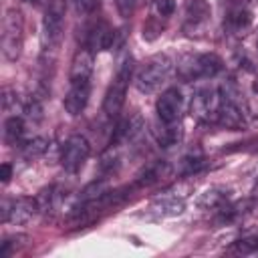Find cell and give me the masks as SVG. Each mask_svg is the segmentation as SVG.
<instances>
[{"label": "cell", "mask_w": 258, "mask_h": 258, "mask_svg": "<svg viewBox=\"0 0 258 258\" xmlns=\"http://www.w3.org/2000/svg\"><path fill=\"white\" fill-rule=\"evenodd\" d=\"M38 212V204L36 198H28V196H20L16 200H10V214H8V222L22 226L28 224Z\"/></svg>", "instance_id": "obj_14"}, {"label": "cell", "mask_w": 258, "mask_h": 258, "mask_svg": "<svg viewBox=\"0 0 258 258\" xmlns=\"http://www.w3.org/2000/svg\"><path fill=\"white\" fill-rule=\"evenodd\" d=\"M250 22H252V14L242 2H236V4L228 6L226 16H224V26L232 34H244V30L250 26Z\"/></svg>", "instance_id": "obj_17"}, {"label": "cell", "mask_w": 258, "mask_h": 258, "mask_svg": "<svg viewBox=\"0 0 258 258\" xmlns=\"http://www.w3.org/2000/svg\"><path fill=\"white\" fill-rule=\"evenodd\" d=\"M24 101L18 97L16 89H10V87H4L2 89V109L6 113H12V115H18V113H24Z\"/></svg>", "instance_id": "obj_22"}, {"label": "cell", "mask_w": 258, "mask_h": 258, "mask_svg": "<svg viewBox=\"0 0 258 258\" xmlns=\"http://www.w3.org/2000/svg\"><path fill=\"white\" fill-rule=\"evenodd\" d=\"M228 202H230V189L224 187V185H214V187H208L206 191H202L198 196L196 206L200 210H212V212H216L218 208H222Z\"/></svg>", "instance_id": "obj_18"}, {"label": "cell", "mask_w": 258, "mask_h": 258, "mask_svg": "<svg viewBox=\"0 0 258 258\" xmlns=\"http://www.w3.org/2000/svg\"><path fill=\"white\" fill-rule=\"evenodd\" d=\"M73 4L79 14H93L99 6V0H73Z\"/></svg>", "instance_id": "obj_29"}, {"label": "cell", "mask_w": 258, "mask_h": 258, "mask_svg": "<svg viewBox=\"0 0 258 258\" xmlns=\"http://www.w3.org/2000/svg\"><path fill=\"white\" fill-rule=\"evenodd\" d=\"M155 113L157 119L163 123H175L181 119L183 113V95L177 87H169L165 89L157 101H155Z\"/></svg>", "instance_id": "obj_8"}, {"label": "cell", "mask_w": 258, "mask_h": 258, "mask_svg": "<svg viewBox=\"0 0 258 258\" xmlns=\"http://www.w3.org/2000/svg\"><path fill=\"white\" fill-rule=\"evenodd\" d=\"M12 177V165L10 163H2L0 165V181L2 183H8Z\"/></svg>", "instance_id": "obj_31"}, {"label": "cell", "mask_w": 258, "mask_h": 258, "mask_svg": "<svg viewBox=\"0 0 258 258\" xmlns=\"http://www.w3.org/2000/svg\"><path fill=\"white\" fill-rule=\"evenodd\" d=\"M256 149H258V141H256Z\"/></svg>", "instance_id": "obj_34"}, {"label": "cell", "mask_w": 258, "mask_h": 258, "mask_svg": "<svg viewBox=\"0 0 258 258\" xmlns=\"http://www.w3.org/2000/svg\"><path fill=\"white\" fill-rule=\"evenodd\" d=\"M224 62L214 52H191L183 54L177 60V77L181 81H198V79H210L216 77L222 71Z\"/></svg>", "instance_id": "obj_2"}, {"label": "cell", "mask_w": 258, "mask_h": 258, "mask_svg": "<svg viewBox=\"0 0 258 258\" xmlns=\"http://www.w3.org/2000/svg\"><path fill=\"white\" fill-rule=\"evenodd\" d=\"M24 135V121L20 115H10L4 121V141L6 145H20Z\"/></svg>", "instance_id": "obj_21"}, {"label": "cell", "mask_w": 258, "mask_h": 258, "mask_svg": "<svg viewBox=\"0 0 258 258\" xmlns=\"http://www.w3.org/2000/svg\"><path fill=\"white\" fill-rule=\"evenodd\" d=\"M206 167V159L202 155H185L181 161H179V171L181 175H194L198 173L200 169Z\"/></svg>", "instance_id": "obj_23"}, {"label": "cell", "mask_w": 258, "mask_h": 258, "mask_svg": "<svg viewBox=\"0 0 258 258\" xmlns=\"http://www.w3.org/2000/svg\"><path fill=\"white\" fill-rule=\"evenodd\" d=\"M22 36H24V22L22 14L16 8L6 10L2 18V32H0V48L6 60H16L22 50Z\"/></svg>", "instance_id": "obj_4"}, {"label": "cell", "mask_w": 258, "mask_h": 258, "mask_svg": "<svg viewBox=\"0 0 258 258\" xmlns=\"http://www.w3.org/2000/svg\"><path fill=\"white\" fill-rule=\"evenodd\" d=\"M133 77V62L131 58H125L119 69H117V75L113 77L107 93H105V99H103V111L107 117H117L125 105V97H127V87H129V81Z\"/></svg>", "instance_id": "obj_3"}, {"label": "cell", "mask_w": 258, "mask_h": 258, "mask_svg": "<svg viewBox=\"0 0 258 258\" xmlns=\"http://www.w3.org/2000/svg\"><path fill=\"white\" fill-rule=\"evenodd\" d=\"M216 123H220L222 127L232 129V131H238V129L246 127V117H244V111H242L240 103L222 99L218 115H216Z\"/></svg>", "instance_id": "obj_13"}, {"label": "cell", "mask_w": 258, "mask_h": 258, "mask_svg": "<svg viewBox=\"0 0 258 258\" xmlns=\"http://www.w3.org/2000/svg\"><path fill=\"white\" fill-rule=\"evenodd\" d=\"M24 2H30V4H40L42 0H24Z\"/></svg>", "instance_id": "obj_33"}, {"label": "cell", "mask_w": 258, "mask_h": 258, "mask_svg": "<svg viewBox=\"0 0 258 258\" xmlns=\"http://www.w3.org/2000/svg\"><path fill=\"white\" fill-rule=\"evenodd\" d=\"M95 52H91L87 46L79 48L73 56L71 62V71H69V81L71 83H89L91 75H93V67H95Z\"/></svg>", "instance_id": "obj_11"}, {"label": "cell", "mask_w": 258, "mask_h": 258, "mask_svg": "<svg viewBox=\"0 0 258 258\" xmlns=\"http://www.w3.org/2000/svg\"><path fill=\"white\" fill-rule=\"evenodd\" d=\"M36 204H38V212L42 214V216H52L58 208H60V204L64 202V198H67V191L60 187V185H46V187H42L36 196Z\"/></svg>", "instance_id": "obj_16"}, {"label": "cell", "mask_w": 258, "mask_h": 258, "mask_svg": "<svg viewBox=\"0 0 258 258\" xmlns=\"http://www.w3.org/2000/svg\"><path fill=\"white\" fill-rule=\"evenodd\" d=\"M115 36L117 32L107 24V22H95L93 26L87 28V36H85V46L91 52H99V50H109L115 44Z\"/></svg>", "instance_id": "obj_10"}, {"label": "cell", "mask_w": 258, "mask_h": 258, "mask_svg": "<svg viewBox=\"0 0 258 258\" xmlns=\"http://www.w3.org/2000/svg\"><path fill=\"white\" fill-rule=\"evenodd\" d=\"M232 252H236V254H254V252H258V234L244 236V238L236 240L232 244Z\"/></svg>", "instance_id": "obj_25"}, {"label": "cell", "mask_w": 258, "mask_h": 258, "mask_svg": "<svg viewBox=\"0 0 258 258\" xmlns=\"http://www.w3.org/2000/svg\"><path fill=\"white\" fill-rule=\"evenodd\" d=\"M135 4H137V0H115L117 12L121 18H131V14L135 12Z\"/></svg>", "instance_id": "obj_28"}, {"label": "cell", "mask_w": 258, "mask_h": 258, "mask_svg": "<svg viewBox=\"0 0 258 258\" xmlns=\"http://www.w3.org/2000/svg\"><path fill=\"white\" fill-rule=\"evenodd\" d=\"M91 155V143L85 135H71L60 149V165L67 173H79Z\"/></svg>", "instance_id": "obj_6"}, {"label": "cell", "mask_w": 258, "mask_h": 258, "mask_svg": "<svg viewBox=\"0 0 258 258\" xmlns=\"http://www.w3.org/2000/svg\"><path fill=\"white\" fill-rule=\"evenodd\" d=\"M252 202H254V208H258V181L254 183V187H252Z\"/></svg>", "instance_id": "obj_32"}, {"label": "cell", "mask_w": 258, "mask_h": 258, "mask_svg": "<svg viewBox=\"0 0 258 258\" xmlns=\"http://www.w3.org/2000/svg\"><path fill=\"white\" fill-rule=\"evenodd\" d=\"M117 165H119V157H117V151H115V149H109V151L101 157V163H99V167H101V171H103L105 175L113 173V171L117 169Z\"/></svg>", "instance_id": "obj_26"}, {"label": "cell", "mask_w": 258, "mask_h": 258, "mask_svg": "<svg viewBox=\"0 0 258 258\" xmlns=\"http://www.w3.org/2000/svg\"><path fill=\"white\" fill-rule=\"evenodd\" d=\"M64 32V0H48L42 16V48L54 52L60 46Z\"/></svg>", "instance_id": "obj_5"}, {"label": "cell", "mask_w": 258, "mask_h": 258, "mask_svg": "<svg viewBox=\"0 0 258 258\" xmlns=\"http://www.w3.org/2000/svg\"><path fill=\"white\" fill-rule=\"evenodd\" d=\"M153 133H155V139H157V143L161 147H173L183 137V129H181L179 121H175V123H163L161 121V125Z\"/></svg>", "instance_id": "obj_19"}, {"label": "cell", "mask_w": 258, "mask_h": 258, "mask_svg": "<svg viewBox=\"0 0 258 258\" xmlns=\"http://www.w3.org/2000/svg\"><path fill=\"white\" fill-rule=\"evenodd\" d=\"M89 95H91V83H71L62 107L71 117H77L85 111L87 103H89Z\"/></svg>", "instance_id": "obj_12"}, {"label": "cell", "mask_w": 258, "mask_h": 258, "mask_svg": "<svg viewBox=\"0 0 258 258\" xmlns=\"http://www.w3.org/2000/svg\"><path fill=\"white\" fill-rule=\"evenodd\" d=\"M185 210V202L183 198L171 194V191H165L161 196H157L155 200H151V204L145 208L147 216L153 218V220H165V218H175L179 214H183Z\"/></svg>", "instance_id": "obj_9"}, {"label": "cell", "mask_w": 258, "mask_h": 258, "mask_svg": "<svg viewBox=\"0 0 258 258\" xmlns=\"http://www.w3.org/2000/svg\"><path fill=\"white\" fill-rule=\"evenodd\" d=\"M208 16V4L206 0H189L187 2V20L198 24L202 20H206Z\"/></svg>", "instance_id": "obj_24"}, {"label": "cell", "mask_w": 258, "mask_h": 258, "mask_svg": "<svg viewBox=\"0 0 258 258\" xmlns=\"http://www.w3.org/2000/svg\"><path fill=\"white\" fill-rule=\"evenodd\" d=\"M48 147H50V139H46V137H32V139L20 143V157L30 163V161L42 157L48 151Z\"/></svg>", "instance_id": "obj_20"}, {"label": "cell", "mask_w": 258, "mask_h": 258, "mask_svg": "<svg viewBox=\"0 0 258 258\" xmlns=\"http://www.w3.org/2000/svg\"><path fill=\"white\" fill-rule=\"evenodd\" d=\"M220 103H222L220 89H216V87H200L191 97L189 113H191V117L196 121H202V123L216 121Z\"/></svg>", "instance_id": "obj_7"}, {"label": "cell", "mask_w": 258, "mask_h": 258, "mask_svg": "<svg viewBox=\"0 0 258 258\" xmlns=\"http://www.w3.org/2000/svg\"><path fill=\"white\" fill-rule=\"evenodd\" d=\"M175 10V0H155V12L163 18L171 16Z\"/></svg>", "instance_id": "obj_30"}, {"label": "cell", "mask_w": 258, "mask_h": 258, "mask_svg": "<svg viewBox=\"0 0 258 258\" xmlns=\"http://www.w3.org/2000/svg\"><path fill=\"white\" fill-rule=\"evenodd\" d=\"M24 240H26V236H22V234H16V236H8V238H4V240L0 242V258L10 256L12 248H14V246H20Z\"/></svg>", "instance_id": "obj_27"}, {"label": "cell", "mask_w": 258, "mask_h": 258, "mask_svg": "<svg viewBox=\"0 0 258 258\" xmlns=\"http://www.w3.org/2000/svg\"><path fill=\"white\" fill-rule=\"evenodd\" d=\"M173 73V62L167 54H155L145 60L133 75V85L141 93H155Z\"/></svg>", "instance_id": "obj_1"}, {"label": "cell", "mask_w": 258, "mask_h": 258, "mask_svg": "<svg viewBox=\"0 0 258 258\" xmlns=\"http://www.w3.org/2000/svg\"><path fill=\"white\" fill-rule=\"evenodd\" d=\"M171 173H173L171 163H167V161L159 159V161L149 163V165H147V167H145V169H143V171L137 175L135 185H137V187H151V185L161 183L163 179L171 177Z\"/></svg>", "instance_id": "obj_15"}]
</instances>
